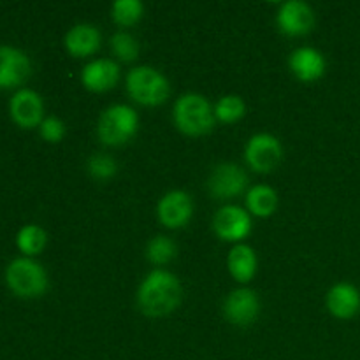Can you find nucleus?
<instances>
[{"mask_svg":"<svg viewBox=\"0 0 360 360\" xmlns=\"http://www.w3.org/2000/svg\"><path fill=\"white\" fill-rule=\"evenodd\" d=\"M183 288L178 278L164 269H153L137 290V306L141 311L153 319L171 315L179 306Z\"/></svg>","mask_w":360,"mask_h":360,"instance_id":"obj_1","label":"nucleus"},{"mask_svg":"<svg viewBox=\"0 0 360 360\" xmlns=\"http://www.w3.org/2000/svg\"><path fill=\"white\" fill-rule=\"evenodd\" d=\"M174 123L179 132L186 136H206L213 130L214 109L210 101L200 94H185L174 104Z\"/></svg>","mask_w":360,"mask_h":360,"instance_id":"obj_2","label":"nucleus"},{"mask_svg":"<svg viewBox=\"0 0 360 360\" xmlns=\"http://www.w3.org/2000/svg\"><path fill=\"white\" fill-rule=\"evenodd\" d=\"M139 129V116L130 105L115 104L105 109L97 123V136L108 146L129 143Z\"/></svg>","mask_w":360,"mask_h":360,"instance_id":"obj_3","label":"nucleus"},{"mask_svg":"<svg viewBox=\"0 0 360 360\" xmlns=\"http://www.w3.org/2000/svg\"><path fill=\"white\" fill-rule=\"evenodd\" d=\"M127 91L141 105H160L167 101L171 88L162 72L148 65L136 67L127 76Z\"/></svg>","mask_w":360,"mask_h":360,"instance_id":"obj_4","label":"nucleus"},{"mask_svg":"<svg viewBox=\"0 0 360 360\" xmlns=\"http://www.w3.org/2000/svg\"><path fill=\"white\" fill-rule=\"evenodd\" d=\"M6 281L11 290L23 299L41 297L48 290V274L44 267L32 259H16L6 271Z\"/></svg>","mask_w":360,"mask_h":360,"instance_id":"obj_5","label":"nucleus"},{"mask_svg":"<svg viewBox=\"0 0 360 360\" xmlns=\"http://www.w3.org/2000/svg\"><path fill=\"white\" fill-rule=\"evenodd\" d=\"M246 164L255 172H273L283 158L281 143L271 134H257L248 141L245 150Z\"/></svg>","mask_w":360,"mask_h":360,"instance_id":"obj_6","label":"nucleus"},{"mask_svg":"<svg viewBox=\"0 0 360 360\" xmlns=\"http://www.w3.org/2000/svg\"><path fill=\"white\" fill-rule=\"evenodd\" d=\"M246 185L248 176L236 164L217 165L207 179V188L214 199H234L245 192Z\"/></svg>","mask_w":360,"mask_h":360,"instance_id":"obj_7","label":"nucleus"},{"mask_svg":"<svg viewBox=\"0 0 360 360\" xmlns=\"http://www.w3.org/2000/svg\"><path fill=\"white\" fill-rule=\"evenodd\" d=\"M213 229L224 241L238 243L252 232V217L239 206H224L214 214Z\"/></svg>","mask_w":360,"mask_h":360,"instance_id":"obj_8","label":"nucleus"},{"mask_svg":"<svg viewBox=\"0 0 360 360\" xmlns=\"http://www.w3.org/2000/svg\"><path fill=\"white\" fill-rule=\"evenodd\" d=\"M158 220L167 229H181L192 220V197L183 190H172L165 193L157 206Z\"/></svg>","mask_w":360,"mask_h":360,"instance_id":"obj_9","label":"nucleus"},{"mask_svg":"<svg viewBox=\"0 0 360 360\" xmlns=\"http://www.w3.org/2000/svg\"><path fill=\"white\" fill-rule=\"evenodd\" d=\"M276 21L283 34L301 37V35L309 34L315 27V13L306 2L290 0L280 7Z\"/></svg>","mask_w":360,"mask_h":360,"instance_id":"obj_10","label":"nucleus"},{"mask_svg":"<svg viewBox=\"0 0 360 360\" xmlns=\"http://www.w3.org/2000/svg\"><path fill=\"white\" fill-rule=\"evenodd\" d=\"M260 311L259 297L250 288H238L231 292L224 302V315L238 327H248L257 320Z\"/></svg>","mask_w":360,"mask_h":360,"instance_id":"obj_11","label":"nucleus"},{"mask_svg":"<svg viewBox=\"0 0 360 360\" xmlns=\"http://www.w3.org/2000/svg\"><path fill=\"white\" fill-rule=\"evenodd\" d=\"M42 115H44L42 98L34 90L23 88L11 98V116L21 129H34L41 125Z\"/></svg>","mask_w":360,"mask_h":360,"instance_id":"obj_12","label":"nucleus"},{"mask_svg":"<svg viewBox=\"0 0 360 360\" xmlns=\"http://www.w3.org/2000/svg\"><path fill=\"white\" fill-rule=\"evenodd\" d=\"M30 60L23 51L0 46V88H14L30 76Z\"/></svg>","mask_w":360,"mask_h":360,"instance_id":"obj_13","label":"nucleus"},{"mask_svg":"<svg viewBox=\"0 0 360 360\" xmlns=\"http://www.w3.org/2000/svg\"><path fill=\"white\" fill-rule=\"evenodd\" d=\"M120 81V67L118 63L112 62L109 58H98L84 65L83 72H81V83L86 90L97 91H108L116 86Z\"/></svg>","mask_w":360,"mask_h":360,"instance_id":"obj_14","label":"nucleus"},{"mask_svg":"<svg viewBox=\"0 0 360 360\" xmlns=\"http://www.w3.org/2000/svg\"><path fill=\"white\" fill-rule=\"evenodd\" d=\"M288 67L299 81L311 83L326 72V58L315 48H297L288 58Z\"/></svg>","mask_w":360,"mask_h":360,"instance_id":"obj_15","label":"nucleus"},{"mask_svg":"<svg viewBox=\"0 0 360 360\" xmlns=\"http://www.w3.org/2000/svg\"><path fill=\"white\" fill-rule=\"evenodd\" d=\"M101 32L97 27L90 23H79L74 25L65 35V48L76 58H84V56H91L97 53L101 48Z\"/></svg>","mask_w":360,"mask_h":360,"instance_id":"obj_16","label":"nucleus"},{"mask_svg":"<svg viewBox=\"0 0 360 360\" xmlns=\"http://www.w3.org/2000/svg\"><path fill=\"white\" fill-rule=\"evenodd\" d=\"M327 308L336 319H352L360 311V292L350 283H338L327 294Z\"/></svg>","mask_w":360,"mask_h":360,"instance_id":"obj_17","label":"nucleus"},{"mask_svg":"<svg viewBox=\"0 0 360 360\" xmlns=\"http://www.w3.org/2000/svg\"><path fill=\"white\" fill-rule=\"evenodd\" d=\"M227 266L236 281H239V283H248L255 276L259 260H257V255L252 246L236 245L231 250V253H229Z\"/></svg>","mask_w":360,"mask_h":360,"instance_id":"obj_18","label":"nucleus"},{"mask_svg":"<svg viewBox=\"0 0 360 360\" xmlns=\"http://www.w3.org/2000/svg\"><path fill=\"white\" fill-rule=\"evenodd\" d=\"M278 202L280 199H278L276 190L267 185H255L246 193V206H248L250 213L255 217H271L276 211Z\"/></svg>","mask_w":360,"mask_h":360,"instance_id":"obj_19","label":"nucleus"},{"mask_svg":"<svg viewBox=\"0 0 360 360\" xmlns=\"http://www.w3.org/2000/svg\"><path fill=\"white\" fill-rule=\"evenodd\" d=\"M46 241V232L42 231L39 225H25L20 232H18L16 245L25 255H37L44 250Z\"/></svg>","mask_w":360,"mask_h":360,"instance_id":"obj_20","label":"nucleus"},{"mask_svg":"<svg viewBox=\"0 0 360 360\" xmlns=\"http://www.w3.org/2000/svg\"><path fill=\"white\" fill-rule=\"evenodd\" d=\"M111 16L120 27H132L143 18L144 6L139 0H116L112 4Z\"/></svg>","mask_w":360,"mask_h":360,"instance_id":"obj_21","label":"nucleus"},{"mask_svg":"<svg viewBox=\"0 0 360 360\" xmlns=\"http://www.w3.org/2000/svg\"><path fill=\"white\" fill-rule=\"evenodd\" d=\"M246 105L238 95H225L214 105V118L221 123H236L245 116Z\"/></svg>","mask_w":360,"mask_h":360,"instance_id":"obj_22","label":"nucleus"},{"mask_svg":"<svg viewBox=\"0 0 360 360\" xmlns=\"http://www.w3.org/2000/svg\"><path fill=\"white\" fill-rule=\"evenodd\" d=\"M176 252L178 250H176V245L172 239L165 238V236H157V238L148 243L146 257L155 266H164V264H169L174 259Z\"/></svg>","mask_w":360,"mask_h":360,"instance_id":"obj_23","label":"nucleus"},{"mask_svg":"<svg viewBox=\"0 0 360 360\" xmlns=\"http://www.w3.org/2000/svg\"><path fill=\"white\" fill-rule=\"evenodd\" d=\"M111 48L122 62H134L139 56V42L129 32H116L111 39Z\"/></svg>","mask_w":360,"mask_h":360,"instance_id":"obj_24","label":"nucleus"},{"mask_svg":"<svg viewBox=\"0 0 360 360\" xmlns=\"http://www.w3.org/2000/svg\"><path fill=\"white\" fill-rule=\"evenodd\" d=\"M86 167L91 178L98 179V181H105V179L112 178L116 174V171H118V165H116L115 158H111L105 153L91 155L88 158Z\"/></svg>","mask_w":360,"mask_h":360,"instance_id":"obj_25","label":"nucleus"},{"mask_svg":"<svg viewBox=\"0 0 360 360\" xmlns=\"http://www.w3.org/2000/svg\"><path fill=\"white\" fill-rule=\"evenodd\" d=\"M41 136L48 143H60L65 136V123L56 118V116H49V118L42 120Z\"/></svg>","mask_w":360,"mask_h":360,"instance_id":"obj_26","label":"nucleus"}]
</instances>
